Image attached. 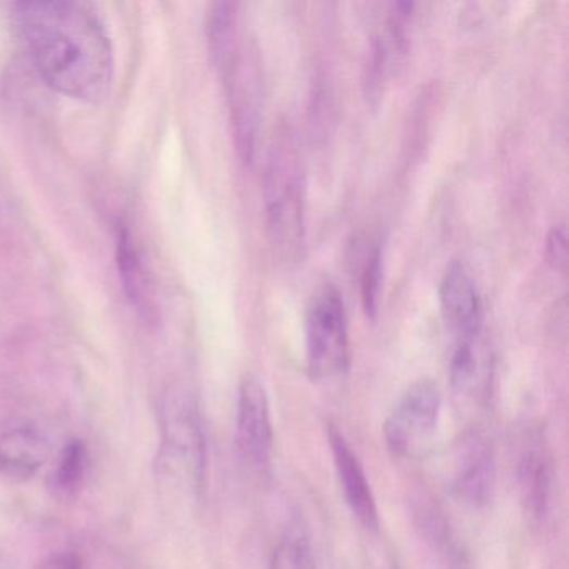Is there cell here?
I'll list each match as a JSON object with an SVG mask.
<instances>
[{
    "instance_id": "cell-1",
    "label": "cell",
    "mask_w": 569,
    "mask_h": 569,
    "mask_svg": "<svg viewBox=\"0 0 569 569\" xmlns=\"http://www.w3.org/2000/svg\"><path fill=\"white\" fill-rule=\"evenodd\" d=\"M15 34L40 79L79 101H104L114 79L111 40L102 22L76 2H21Z\"/></svg>"
},
{
    "instance_id": "cell-2",
    "label": "cell",
    "mask_w": 569,
    "mask_h": 569,
    "mask_svg": "<svg viewBox=\"0 0 569 569\" xmlns=\"http://www.w3.org/2000/svg\"><path fill=\"white\" fill-rule=\"evenodd\" d=\"M262 196L272 249L281 261H298L306 240L305 171L298 139L290 127L274 134Z\"/></svg>"
},
{
    "instance_id": "cell-3",
    "label": "cell",
    "mask_w": 569,
    "mask_h": 569,
    "mask_svg": "<svg viewBox=\"0 0 569 569\" xmlns=\"http://www.w3.org/2000/svg\"><path fill=\"white\" fill-rule=\"evenodd\" d=\"M306 358L316 380L339 376L349 368L348 318L339 290L326 286L309 306L306 319Z\"/></svg>"
},
{
    "instance_id": "cell-4",
    "label": "cell",
    "mask_w": 569,
    "mask_h": 569,
    "mask_svg": "<svg viewBox=\"0 0 569 569\" xmlns=\"http://www.w3.org/2000/svg\"><path fill=\"white\" fill-rule=\"evenodd\" d=\"M222 71L227 77L234 140L239 158L247 164L255 159L261 126L262 64L258 46L252 40L237 44L233 58Z\"/></svg>"
},
{
    "instance_id": "cell-5",
    "label": "cell",
    "mask_w": 569,
    "mask_h": 569,
    "mask_svg": "<svg viewBox=\"0 0 569 569\" xmlns=\"http://www.w3.org/2000/svg\"><path fill=\"white\" fill-rule=\"evenodd\" d=\"M441 412V391L433 381L412 384L384 423V437L394 455L421 458L433 444Z\"/></svg>"
},
{
    "instance_id": "cell-6",
    "label": "cell",
    "mask_w": 569,
    "mask_h": 569,
    "mask_svg": "<svg viewBox=\"0 0 569 569\" xmlns=\"http://www.w3.org/2000/svg\"><path fill=\"white\" fill-rule=\"evenodd\" d=\"M449 487L466 505H486L494 486V456L481 434L469 433L456 444L452 458Z\"/></svg>"
},
{
    "instance_id": "cell-7",
    "label": "cell",
    "mask_w": 569,
    "mask_h": 569,
    "mask_svg": "<svg viewBox=\"0 0 569 569\" xmlns=\"http://www.w3.org/2000/svg\"><path fill=\"white\" fill-rule=\"evenodd\" d=\"M236 437L247 461L258 468L268 465L272 452L271 411L268 393L259 378L247 376L240 384Z\"/></svg>"
},
{
    "instance_id": "cell-8",
    "label": "cell",
    "mask_w": 569,
    "mask_h": 569,
    "mask_svg": "<svg viewBox=\"0 0 569 569\" xmlns=\"http://www.w3.org/2000/svg\"><path fill=\"white\" fill-rule=\"evenodd\" d=\"M440 305L444 323L456 339L481 334L483 305L480 290L462 262H452L446 268L441 280Z\"/></svg>"
},
{
    "instance_id": "cell-9",
    "label": "cell",
    "mask_w": 569,
    "mask_h": 569,
    "mask_svg": "<svg viewBox=\"0 0 569 569\" xmlns=\"http://www.w3.org/2000/svg\"><path fill=\"white\" fill-rule=\"evenodd\" d=\"M449 378L456 399L469 408H480L490 398L493 383V356L481 334L456 339L449 361Z\"/></svg>"
},
{
    "instance_id": "cell-10",
    "label": "cell",
    "mask_w": 569,
    "mask_h": 569,
    "mask_svg": "<svg viewBox=\"0 0 569 569\" xmlns=\"http://www.w3.org/2000/svg\"><path fill=\"white\" fill-rule=\"evenodd\" d=\"M327 440L346 503L366 530L376 531L380 528L376 498L358 455L352 452L351 444L334 424L327 428Z\"/></svg>"
},
{
    "instance_id": "cell-11",
    "label": "cell",
    "mask_w": 569,
    "mask_h": 569,
    "mask_svg": "<svg viewBox=\"0 0 569 569\" xmlns=\"http://www.w3.org/2000/svg\"><path fill=\"white\" fill-rule=\"evenodd\" d=\"M51 456V444L30 428H18L0 436V473L29 478Z\"/></svg>"
},
{
    "instance_id": "cell-12",
    "label": "cell",
    "mask_w": 569,
    "mask_h": 569,
    "mask_svg": "<svg viewBox=\"0 0 569 569\" xmlns=\"http://www.w3.org/2000/svg\"><path fill=\"white\" fill-rule=\"evenodd\" d=\"M518 486L528 515L540 521L548 508L552 487L548 456L540 443L531 444V448L519 459Z\"/></svg>"
},
{
    "instance_id": "cell-13",
    "label": "cell",
    "mask_w": 569,
    "mask_h": 569,
    "mask_svg": "<svg viewBox=\"0 0 569 569\" xmlns=\"http://www.w3.org/2000/svg\"><path fill=\"white\" fill-rule=\"evenodd\" d=\"M117 262L127 298L139 311H151V283L147 277L146 265L140 258L139 247L134 243L133 233L126 224L119 226Z\"/></svg>"
},
{
    "instance_id": "cell-14",
    "label": "cell",
    "mask_w": 569,
    "mask_h": 569,
    "mask_svg": "<svg viewBox=\"0 0 569 569\" xmlns=\"http://www.w3.org/2000/svg\"><path fill=\"white\" fill-rule=\"evenodd\" d=\"M87 471V449L83 441L65 444L58 465L49 478V487L59 498H72L79 493Z\"/></svg>"
},
{
    "instance_id": "cell-15",
    "label": "cell",
    "mask_w": 569,
    "mask_h": 569,
    "mask_svg": "<svg viewBox=\"0 0 569 569\" xmlns=\"http://www.w3.org/2000/svg\"><path fill=\"white\" fill-rule=\"evenodd\" d=\"M237 5L233 2H218L212 5L208 18V40L212 59L219 69L230 62L237 47Z\"/></svg>"
},
{
    "instance_id": "cell-16",
    "label": "cell",
    "mask_w": 569,
    "mask_h": 569,
    "mask_svg": "<svg viewBox=\"0 0 569 569\" xmlns=\"http://www.w3.org/2000/svg\"><path fill=\"white\" fill-rule=\"evenodd\" d=\"M418 518L419 528L423 530L428 541L433 544L434 548L449 565L455 566L456 569H461L465 566V555L459 549L458 541L455 540V534L449 530L452 527L444 519L443 512L426 505L418 509Z\"/></svg>"
},
{
    "instance_id": "cell-17",
    "label": "cell",
    "mask_w": 569,
    "mask_h": 569,
    "mask_svg": "<svg viewBox=\"0 0 569 569\" xmlns=\"http://www.w3.org/2000/svg\"><path fill=\"white\" fill-rule=\"evenodd\" d=\"M269 569H316L311 544L305 531H287L272 555Z\"/></svg>"
},
{
    "instance_id": "cell-18",
    "label": "cell",
    "mask_w": 569,
    "mask_h": 569,
    "mask_svg": "<svg viewBox=\"0 0 569 569\" xmlns=\"http://www.w3.org/2000/svg\"><path fill=\"white\" fill-rule=\"evenodd\" d=\"M381 251L380 247H373L368 251L361 272V298L366 314L376 318L378 305H380L381 289Z\"/></svg>"
},
{
    "instance_id": "cell-19",
    "label": "cell",
    "mask_w": 569,
    "mask_h": 569,
    "mask_svg": "<svg viewBox=\"0 0 569 569\" xmlns=\"http://www.w3.org/2000/svg\"><path fill=\"white\" fill-rule=\"evenodd\" d=\"M546 261L556 271H566L568 265V231L566 224H556L546 236Z\"/></svg>"
},
{
    "instance_id": "cell-20",
    "label": "cell",
    "mask_w": 569,
    "mask_h": 569,
    "mask_svg": "<svg viewBox=\"0 0 569 569\" xmlns=\"http://www.w3.org/2000/svg\"><path fill=\"white\" fill-rule=\"evenodd\" d=\"M37 569H83L81 568V559L76 555H69V553H59V555L49 556L44 559Z\"/></svg>"
}]
</instances>
